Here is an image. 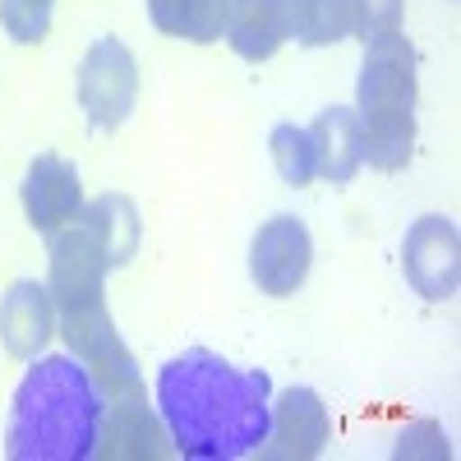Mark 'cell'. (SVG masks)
I'll list each match as a JSON object with an SVG mask.
<instances>
[{
	"mask_svg": "<svg viewBox=\"0 0 461 461\" xmlns=\"http://www.w3.org/2000/svg\"><path fill=\"white\" fill-rule=\"evenodd\" d=\"M158 415L189 461H236L263 447L273 425V378L217 351H185L158 374Z\"/></svg>",
	"mask_w": 461,
	"mask_h": 461,
	"instance_id": "6da1fadb",
	"label": "cell"
},
{
	"mask_svg": "<svg viewBox=\"0 0 461 461\" xmlns=\"http://www.w3.org/2000/svg\"><path fill=\"white\" fill-rule=\"evenodd\" d=\"M106 397L74 356L32 360L10 402L5 452L14 461H93Z\"/></svg>",
	"mask_w": 461,
	"mask_h": 461,
	"instance_id": "7a4b0ae2",
	"label": "cell"
},
{
	"mask_svg": "<svg viewBox=\"0 0 461 461\" xmlns=\"http://www.w3.org/2000/svg\"><path fill=\"white\" fill-rule=\"evenodd\" d=\"M60 337L69 346V356L93 374V383L102 388L106 402L143 393L139 360L130 356V346L121 341V332H115L106 304H88V310L60 314Z\"/></svg>",
	"mask_w": 461,
	"mask_h": 461,
	"instance_id": "3957f363",
	"label": "cell"
},
{
	"mask_svg": "<svg viewBox=\"0 0 461 461\" xmlns=\"http://www.w3.org/2000/svg\"><path fill=\"white\" fill-rule=\"evenodd\" d=\"M79 106L93 130H121L139 102V60L125 42L97 37L79 60Z\"/></svg>",
	"mask_w": 461,
	"mask_h": 461,
	"instance_id": "277c9868",
	"label": "cell"
},
{
	"mask_svg": "<svg viewBox=\"0 0 461 461\" xmlns=\"http://www.w3.org/2000/svg\"><path fill=\"white\" fill-rule=\"evenodd\" d=\"M47 258H51L47 291H51V300H56L60 314L102 304V286H106L111 267H106V258H102V245L93 240V230H88L79 217L47 236Z\"/></svg>",
	"mask_w": 461,
	"mask_h": 461,
	"instance_id": "5b68a950",
	"label": "cell"
},
{
	"mask_svg": "<svg viewBox=\"0 0 461 461\" xmlns=\"http://www.w3.org/2000/svg\"><path fill=\"white\" fill-rule=\"evenodd\" d=\"M420 79H415V47L406 32H388L365 42L360 79H356V115H397L415 111Z\"/></svg>",
	"mask_w": 461,
	"mask_h": 461,
	"instance_id": "8992f818",
	"label": "cell"
},
{
	"mask_svg": "<svg viewBox=\"0 0 461 461\" xmlns=\"http://www.w3.org/2000/svg\"><path fill=\"white\" fill-rule=\"evenodd\" d=\"M314 240L300 217H267L249 240V277L263 295H295L310 277Z\"/></svg>",
	"mask_w": 461,
	"mask_h": 461,
	"instance_id": "52a82bcc",
	"label": "cell"
},
{
	"mask_svg": "<svg viewBox=\"0 0 461 461\" xmlns=\"http://www.w3.org/2000/svg\"><path fill=\"white\" fill-rule=\"evenodd\" d=\"M402 273L415 286V295L425 300H452L456 295V277H461V240H456V221L452 217H420L406 230L402 245Z\"/></svg>",
	"mask_w": 461,
	"mask_h": 461,
	"instance_id": "ba28073f",
	"label": "cell"
},
{
	"mask_svg": "<svg viewBox=\"0 0 461 461\" xmlns=\"http://www.w3.org/2000/svg\"><path fill=\"white\" fill-rule=\"evenodd\" d=\"M97 456H106V461H162V456H176V447H171V434L162 425L158 406H148L143 393H134V397L106 402Z\"/></svg>",
	"mask_w": 461,
	"mask_h": 461,
	"instance_id": "9c48e42d",
	"label": "cell"
},
{
	"mask_svg": "<svg viewBox=\"0 0 461 461\" xmlns=\"http://www.w3.org/2000/svg\"><path fill=\"white\" fill-rule=\"evenodd\" d=\"M328 406L319 402L314 388H286L273 402V425L258 447V456L267 461H310L323 452L328 443Z\"/></svg>",
	"mask_w": 461,
	"mask_h": 461,
	"instance_id": "30bf717a",
	"label": "cell"
},
{
	"mask_svg": "<svg viewBox=\"0 0 461 461\" xmlns=\"http://www.w3.org/2000/svg\"><path fill=\"white\" fill-rule=\"evenodd\" d=\"M19 194H23V212L28 221L42 230V236H51V230L69 226L74 217L84 212V185H79V167L56 158V152H42L23 185H19Z\"/></svg>",
	"mask_w": 461,
	"mask_h": 461,
	"instance_id": "8fae6325",
	"label": "cell"
},
{
	"mask_svg": "<svg viewBox=\"0 0 461 461\" xmlns=\"http://www.w3.org/2000/svg\"><path fill=\"white\" fill-rule=\"evenodd\" d=\"M56 300L42 282H14L0 300V346L14 360H32L56 337Z\"/></svg>",
	"mask_w": 461,
	"mask_h": 461,
	"instance_id": "7c38bea8",
	"label": "cell"
},
{
	"mask_svg": "<svg viewBox=\"0 0 461 461\" xmlns=\"http://www.w3.org/2000/svg\"><path fill=\"white\" fill-rule=\"evenodd\" d=\"M226 42L240 60H267L286 42V0H230L226 10Z\"/></svg>",
	"mask_w": 461,
	"mask_h": 461,
	"instance_id": "4fadbf2b",
	"label": "cell"
},
{
	"mask_svg": "<svg viewBox=\"0 0 461 461\" xmlns=\"http://www.w3.org/2000/svg\"><path fill=\"white\" fill-rule=\"evenodd\" d=\"M314 134V152H319V176L332 185H346L360 167H365V152H360V121H356V106H328L319 111V121L310 125Z\"/></svg>",
	"mask_w": 461,
	"mask_h": 461,
	"instance_id": "5bb4252c",
	"label": "cell"
},
{
	"mask_svg": "<svg viewBox=\"0 0 461 461\" xmlns=\"http://www.w3.org/2000/svg\"><path fill=\"white\" fill-rule=\"evenodd\" d=\"M79 221L93 230V240L102 245V258L106 267H125L134 254H139V208L125 199V194H97L93 203H84Z\"/></svg>",
	"mask_w": 461,
	"mask_h": 461,
	"instance_id": "9a60e30c",
	"label": "cell"
},
{
	"mask_svg": "<svg viewBox=\"0 0 461 461\" xmlns=\"http://www.w3.org/2000/svg\"><path fill=\"white\" fill-rule=\"evenodd\" d=\"M230 0H148V19L158 32L180 37V42H217L226 32Z\"/></svg>",
	"mask_w": 461,
	"mask_h": 461,
	"instance_id": "2e32d148",
	"label": "cell"
},
{
	"mask_svg": "<svg viewBox=\"0 0 461 461\" xmlns=\"http://www.w3.org/2000/svg\"><path fill=\"white\" fill-rule=\"evenodd\" d=\"M360 121V152L374 171H402L415 152V111L397 115H356Z\"/></svg>",
	"mask_w": 461,
	"mask_h": 461,
	"instance_id": "e0dca14e",
	"label": "cell"
},
{
	"mask_svg": "<svg viewBox=\"0 0 461 461\" xmlns=\"http://www.w3.org/2000/svg\"><path fill=\"white\" fill-rule=\"evenodd\" d=\"M286 32L300 47H332L351 37V0H286Z\"/></svg>",
	"mask_w": 461,
	"mask_h": 461,
	"instance_id": "ac0fdd59",
	"label": "cell"
},
{
	"mask_svg": "<svg viewBox=\"0 0 461 461\" xmlns=\"http://www.w3.org/2000/svg\"><path fill=\"white\" fill-rule=\"evenodd\" d=\"M267 152H273V167L286 185H310L319 176V152H314V134L310 125H277L273 139H267Z\"/></svg>",
	"mask_w": 461,
	"mask_h": 461,
	"instance_id": "d6986e66",
	"label": "cell"
},
{
	"mask_svg": "<svg viewBox=\"0 0 461 461\" xmlns=\"http://www.w3.org/2000/svg\"><path fill=\"white\" fill-rule=\"evenodd\" d=\"M0 28L23 47L42 42L51 32V0H0Z\"/></svg>",
	"mask_w": 461,
	"mask_h": 461,
	"instance_id": "ffe728a7",
	"label": "cell"
},
{
	"mask_svg": "<svg viewBox=\"0 0 461 461\" xmlns=\"http://www.w3.org/2000/svg\"><path fill=\"white\" fill-rule=\"evenodd\" d=\"M351 32L360 42L402 32V0H351Z\"/></svg>",
	"mask_w": 461,
	"mask_h": 461,
	"instance_id": "44dd1931",
	"label": "cell"
}]
</instances>
